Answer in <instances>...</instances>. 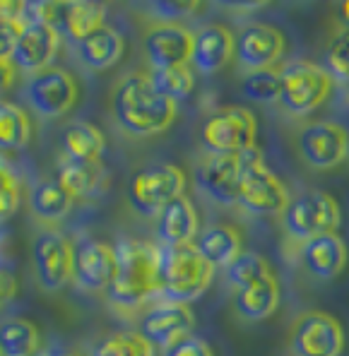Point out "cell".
<instances>
[{
	"mask_svg": "<svg viewBox=\"0 0 349 356\" xmlns=\"http://www.w3.org/2000/svg\"><path fill=\"white\" fill-rule=\"evenodd\" d=\"M113 116L126 133L147 138L164 133L176 118V102L157 92L149 75L130 72L113 92Z\"/></svg>",
	"mask_w": 349,
	"mask_h": 356,
	"instance_id": "obj_1",
	"label": "cell"
},
{
	"mask_svg": "<svg viewBox=\"0 0 349 356\" xmlns=\"http://www.w3.org/2000/svg\"><path fill=\"white\" fill-rule=\"evenodd\" d=\"M116 248V277L108 298L121 308H138L159 294V245L123 238Z\"/></svg>",
	"mask_w": 349,
	"mask_h": 356,
	"instance_id": "obj_2",
	"label": "cell"
},
{
	"mask_svg": "<svg viewBox=\"0 0 349 356\" xmlns=\"http://www.w3.org/2000/svg\"><path fill=\"white\" fill-rule=\"evenodd\" d=\"M215 267L193 243L159 245V296L164 301L190 303L210 289Z\"/></svg>",
	"mask_w": 349,
	"mask_h": 356,
	"instance_id": "obj_3",
	"label": "cell"
},
{
	"mask_svg": "<svg viewBox=\"0 0 349 356\" xmlns=\"http://www.w3.org/2000/svg\"><path fill=\"white\" fill-rule=\"evenodd\" d=\"M335 80L311 60H289L279 67V104L289 116L304 118L330 99Z\"/></svg>",
	"mask_w": 349,
	"mask_h": 356,
	"instance_id": "obj_4",
	"label": "cell"
},
{
	"mask_svg": "<svg viewBox=\"0 0 349 356\" xmlns=\"http://www.w3.org/2000/svg\"><path fill=\"white\" fill-rule=\"evenodd\" d=\"M291 197L277 174L265 164L263 154L251 149L241 154V186H238L236 205L255 217H275L284 214Z\"/></svg>",
	"mask_w": 349,
	"mask_h": 356,
	"instance_id": "obj_5",
	"label": "cell"
},
{
	"mask_svg": "<svg viewBox=\"0 0 349 356\" xmlns=\"http://www.w3.org/2000/svg\"><path fill=\"white\" fill-rule=\"evenodd\" d=\"M342 222V209L337 200L325 191H304L289 202L282 214L284 232L291 241H306L323 236V234H335Z\"/></svg>",
	"mask_w": 349,
	"mask_h": 356,
	"instance_id": "obj_6",
	"label": "cell"
},
{
	"mask_svg": "<svg viewBox=\"0 0 349 356\" xmlns=\"http://www.w3.org/2000/svg\"><path fill=\"white\" fill-rule=\"evenodd\" d=\"M258 120L243 106H222L205 118L200 130L202 147L207 154L241 156L255 149Z\"/></svg>",
	"mask_w": 349,
	"mask_h": 356,
	"instance_id": "obj_7",
	"label": "cell"
},
{
	"mask_svg": "<svg viewBox=\"0 0 349 356\" xmlns=\"http://www.w3.org/2000/svg\"><path fill=\"white\" fill-rule=\"evenodd\" d=\"M186 191V174L174 164H147L138 169L128 183V200L143 217H157L169 202Z\"/></svg>",
	"mask_w": 349,
	"mask_h": 356,
	"instance_id": "obj_8",
	"label": "cell"
},
{
	"mask_svg": "<svg viewBox=\"0 0 349 356\" xmlns=\"http://www.w3.org/2000/svg\"><path fill=\"white\" fill-rule=\"evenodd\" d=\"M347 347L342 323L325 311H306L291 325L294 356H340Z\"/></svg>",
	"mask_w": 349,
	"mask_h": 356,
	"instance_id": "obj_9",
	"label": "cell"
},
{
	"mask_svg": "<svg viewBox=\"0 0 349 356\" xmlns=\"http://www.w3.org/2000/svg\"><path fill=\"white\" fill-rule=\"evenodd\" d=\"M296 149L311 169H335L349 154V133L335 120H311L296 135Z\"/></svg>",
	"mask_w": 349,
	"mask_h": 356,
	"instance_id": "obj_10",
	"label": "cell"
},
{
	"mask_svg": "<svg viewBox=\"0 0 349 356\" xmlns=\"http://www.w3.org/2000/svg\"><path fill=\"white\" fill-rule=\"evenodd\" d=\"M32 260L36 280L46 291L63 289L75 272V248L60 232H44L34 238Z\"/></svg>",
	"mask_w": 349,
	"mask_h": 356,
	"instance_id": "obj_11",
	"label": "cell"
},
{
	"mask_svg": "<svg viewBox=\"0 0 349 356\" xmlns=\"http://www.w3.org/2000/svg\"><path fill=\"white\" fill-rule=\"evenodd\" d=\"M284 34L268 22H248L234 36V56L246 72L273 67L284 56Z\"/></svg>",
	"mask_w": 349,
	"mask_h": 356,
	"instance_id": "obj_12",
	"label": "cell"
},
{
	"mask_svg": "<svg viewBox=\"0 0 349 356\" xmlns=\"http://www.w3.org/2000/svg\"><path fill=\"white\" fill-rule=\"evenodd\" d=\"M27 99L39 116L60 118L75 106L77 82L63 67H46L32 75L27 85Z\"/></svg>",
	"mask_w": 349,
	"mask_h": 356,
	"instance_id": "obj_13",
	"label": "cell"
},
{
	"mask_svg": "<svg viewBox=\"0 0 349 356\" xmlns=\"http://www.w3.org/2000/svg\"><path fill=\"white\" fill-rule=\"evenodd\" d=\"M195 327V316L188 308V303L176 301H159L152 306L143 318H140L138 332L147 339L152 347H159L161 352L176 344L179 339L193 334L190 330Z\"/></svg>",
	"mask_w": 349,
	"mask_h": 356,
	"instance_id": "obj_14",
	"label": "cell"
},
{
	"mask_svg": "<svg viewBox=\"0 0 349 356\" xmlns=\"http://www.w3.org/2000/svg\"><path fill=\"white\" fill-rule=\"evenodd\" d=\"M195 183L202 195H207L217 205H236L238 186H241V156L205 154L195 169Z\"/></svg>",
	"mask_w": 349,
	"mask_h": 356,
	"instance_id": "obj_15",
	"label": "cell"
},
{
	"mask_svg": "<svg viewBox=\"0 0 349 356\" xmlns=\"http://www.w3.org/2000/svg\"><path fill=\"white\" fill-rule=\"evenodd\" d=\"M116 248L104 241H82L75 248V280L77 289L95 294V291H108L113 277H116Z\"/></svg>",
	"mask_w": 349,
	"mask_h": 356,
	"instance_id": "obj_16",
	"label": "cell"
},
{
	"mask_svg": "<svg viewBox=\"0 0 349 356\" xmlns=\"http://www.w3.org/2000/svg\"><path fill=\"white\" fill-rule=\"evenodd\" d=\"M145 56L152 70L188 65L193 56V34L176 22H159L145 34Z\"/></svg>",
	"mask_w": 349,
	"mask_h": 356,
	"instance_id": "obj_17",
	"label": "cell"
},
{
	"mask_svg": "<svg viewBox=\"0 0 349 356\" xmlns=\"http://www.w3.org/2000/svg\"><path fill=\"white\" fill-rule=\"evenodd\" d=\"M299 260L314 280L332 282L347 270L349 248L340 234H323L299 245Z\"/></svg>",
	"mask_w": 349,
	"mask_h": 356,
	"instance_id": "obj_18",
	"label": "cell"
},
{
	"mask_svg": "<svg viewBox=\"0 0 349 356\" xmlns=\"http://www.w3.org/2000/svg\"><path fill=\"white\" fill-rule=\"evenodd\" d=\"M60 44V34L51 24H29L22 34L17 36V44L10 56L15 67L24 72H41L49 67V63L56 58Z\"/></svg>",
	"mask_w": 349,
	"mask_h": 356,
	"instance_id": "obj_19",
	"label": "cell"
},
{
	"mask_svg": "<svg viewBox=\"0 0 349 356\" xmlns=\"http://www.w3.org/2000/svg\"><path fill=\"white\" fill-rule=\"evenodd\" d=\"M234 58V34L224 24H202L193 34L190 63L202 75H215Z\"/></svg>",
	"mask_w": 349,
	"mask_h": 356,
	"instance_id": "obj_20",
	"label": "cell"
},
{
	"mask_svg": "<svg viewBox=\"0 0 349 356\" xmlns=\"http://www.w3.org/2000/svg\"><path fill=\"white\" fill-rule=\"evenodd\" d=\"M104 17H106V10L102 3L72 0V3H54V8H51V27L75 44L95 34L97 29L106 27Z\"/></svg>",
	"mask_w": 349,
	"mask_h": 356,
	"instance_id": "obj_21",
	"label": "cell"
},
{
	"mask_svg": "<svg viewBox=\"0 0 349 356\" xmlns=\"http://www.w3.org/2000/svg\"><path fill=\"white\" fill-rule=\"evenodd\" d=\"M279 282L275 272L258 280L248 282V284L238 286L234 291V311L241 321L246 323H260L268 321L279 306Z\"/></svg>",
	"mask_w": 349,
	"mask_h": 356,
	"instance_id": "obj_22",
	"label": "cell"
},
{
	"mask_svg": "<svg viewBox=\"0 0 349 356\" xmlns=\"http://www.w3.org/2000/svg\"><path fill=\"white\" fill-rule=\"evenodd\" d=\"M56 181L72 197H99L108 188V171L99 161H80L70 156H60L56 166Z\"/></svg>",
	"mask_w": 349,
	"mask_h": 356,
	"instance_id": "obj_23",
	"label": "cell"
},
{
	"mask_svg": "<svg viewBox=\"0 0 349 356\" xmlns=\"http://www.w3.org/2000/svg\"><path fill=\"white\" fill-rule=\"evenodd\" d=\"M200 234V219L190 197L181 195L157 214V236L161 245H188Z\"/></svg>",
	"mask_w": 349,
	"mask_h": 356,
	"instance_id": "obj_24",
	"label": "cell"
},
{
	"mask_svg": "<svg viewBox=\"0 0 349 356\" xmlns=\"http://www.w3.org/2000/svg\"><path fill=\"white\" fill-rule=\"evenodd\" d=\"M193 245L215 270L217 267L227 270L243 253L241 234H238V229L229 227V224H212V227L202 229Z\"/></svg>",
	"mask_w": 349,
	"mask_h": 356,
	"instance_id": "obj_25",
	"label": "cell"
},
{
	"mask_svg": "<svg viewBox=\"0 0 349 356\" xmlns=\"http://www.w3.org/2000/svg\"><path fill=\"white\" fill-rule=\"evenodd\" d=\"M123 51H126V39L113 27H102L87 39L77 41V56L92 70H106L116 65L123 58Z\"/></svg>",
	"mask_w": 349,
	"mask_h": 356,
	"instance_id": "obj_26",
	"label": "cell"
},
{
	"mask_svg": "<svg viewBox=\"0 0 349 356\" xmlns=\"http://www.w3.org/2000/svg\"><path fill=\"white\" fill-rule=\"evenodd\" d=\"M60 147H63V156H70V159L99 161L106 149V138L97 125L87 120H72L63 128Z\"/></svg>",
	"mask_w": 349,
	"mask_h": 356,
	"instance_id": "obj_27",
	"label": "cell"
},
{
	"mask_svg": "<svg viewBox=\"0 0 349 356\" xmlns=\"http://www.w3.org/2000/svg\"><path fill=\"white\" fill-rule=\"evenodd\" d=\"M75 197L60 186L58 181H41L29 191V207L39 219H63L72 207Z\"/></svg>",
	"mask_w": 349,
	"mask_h": 356,
	"instance_id": "obj_28",
	"label": "cell"
},
{
	"mask_svg": "<svg viewBox=\"0 0 349 356\" xmlns=\"http://www.w3.org/2000/svg\"><path fill=\"white\" fill-rule=\"evenodd\" d=\"M0 349H3V356H39V330L24 318L0 323Z\"/></svg>",
	"mask_w": 349,
	"mask_h": 356,
	"instance_id": "obj_29",
	"label": "cell"
},
{
	"mask_svg": "<svg viewBox=\"0 0 349 356\" xmlns=\"http://www.w3.org/2000/svg\"><path fill=\"white\" fill-rule=\"evenodd\" d=\"M32 123L22 106L0 102V152H19L29 145Z\"/></svg>",
	"mask_w": 349,
	"mask_h": 356,
	"instance_id": "obj_30",
	"label": "cell"
},
{
	"mask_svg": "<svg viewBox=\"0 0 349 356\" xmlns=\"http://www.w3.org/2000/svg\"><path fill=\"white\" fill-rule=\"evenodd\" d=\"M92 356H154V347L138 330H118L106 334Z\"/></svg>",
	"mask_w": 349,
	"mask_h": 356,
	"instance_id": "obj_31",
	"label": "cell"
},
{
	"mask_svg": "<svg viewBox=\"0 0 349 356\" xmlns=\"http://www.w3.org/2000/svg\"><path fill=\"white\" fill-rule=\"evenodd\" d=\"M147 75H149V80H152V85L157 87V92L164 94L171 102L188 99L190 92L195 89V75H193L190 65L166 67V70H149Z\"/></svg>",
	"mask_w": 349,
	"mask_h": 356,
	"instance_id": "obj_32",
	"label": "cell"
},
{
	"mask_svg": "<svg viewBox=\"0 0 349 356\" xmlns=\"http://www.w3.org/2000/svg\"><path fill=\"white\" fill-rule=\"evenodd\" d=\"M241 94L255 104L279 102V70H251L241 77Z\"/></svg>",
	"mask_w": 349,
	"mask_h": 356,
	"instance_id": "obj_33",
	"label": "cell"
},
{
	"mask_svg": "<svg viewBox=\"0 0 349 356\" xmlns=\"http://www.w3.org/2000/svg\"><path fill=\"white\" fill-rule=\"evenodd\" d=\"M270 272H275V270L263 255L253 253V250H243V253L227 267V280L234 289H238V286L248 284V282L258 280V277L270 275Z\"/></svg>",
	"mask_w": 349,
	"mask_h": 356,
	"instance_id": "obj_34",
	"label": "cell"
},
{
	"mask_svg": "<svg viewBox=\"0 0 349 356\" xmlns=\"http://www.w3.org/2000/svg\"><path fill=\"white\" fill-rule=\"evenodd\" d=\"M325 70L332 80L349 87V27L342 24L330 39L325 51Z\"/></svg>",
	"mask_w": 349,
	"mask_h": 356,
	"instance_id": "obj_35",
	"label": "cell"
},
{
	"mask_svg": "<svg viewBox=\"0 0 349 356\" xmlns=\"http://www.w3.org/2000/svg\"><path fill=\"white\" fill-rule=\"evenodd\" d=\"M19 197H22V183L15 166L0 152V219H8L17 212Z\"/></svg>",
	"mask_w": 349,
	"mask_h": 356,
	"instance_id": "obj_36",
	"label": "cell"
},
{
	"mask_svg": "<svg viewBox=\"0 0 349 356\" xmlns=\"http://www.w3.org/2000/svg\"><path fill=\"white\" fill-rule=\"evenodd\" d=\"M164 356H215V352H212V347L202 337L188 334V337L171 344L169 349H164Z\"/></svg>",
	"mask_w": 349,
	"mask_h": 356,
	"instance_id": "obj_37",
	"label": "cell"
},
{
	"mask_svg": "<svg viewBox=\"0 0 349 356\" xmlns=\"http://www.w3.org/2000/svg\"><path fill=\"white\" fill-rule=\"evenodd\" d=\"M197 10V3H157L152 13L161 22H179L181 17H188Z\"/></svg>",
	"mask_w": 349,
	"mask_h": 356,
	"instance_id": "obj_38",
	"label": "cell"
},
{
	"mask_svg": "<svg viewBox=\"0 0 349 356\" xmlns=\"http://www.w3.org/2000/svg\"><path fill=\"white\" fill-rule=\"evenodd\" d=\"M17 294V280H15L13 270L0 265V308H5Z\"/></svg>",
	"mask_w": 349,
	"mask_h": 356,
	"instance_id": "obj_39",
	"label": "cell"
},
{
	"mask_svg": "<svg viewBox=\"0 0 349 356\" xmlns=\"http://www.w3.org/2000/svg\"><path fill=\"white\" fill-rule=\"evenodd\" d=\"M19 31L8 24L5 19H0V58H10L15 51V44H17Z\"/></svg>",
	"mask_w": 349,
	"mask_h": 356,
	"instance_id": "obj_40",
	"label": "cell"
},
{
	"mask_svg": "<svg viewBox=\"0 0 349 356\" xmlns=\"http://www.w3.org/2000/svg\"><path fill=\"white\" fill-rule=\"evenodd\" d=\"M13 77H15L13 60H10V58H0V94H3L10 85H13Z\"/></svg>",
	"mask_w": 349,
	"mask_h": 356,
	"instance_id": "obj_41",
	"label": "cell"
},
{
	"mask_svg": "<svg viewBox=\"0 0 349 356\" xmlns=\"http://www.w3.org/2000/svg\"><path fill=\"white\" fill-rule=\"evenodd\" d=\"M39 356H82L72 349H63V347H54V349H46V352H39Z\"/></svg>",
	"mask_w": 349,
	"mask_h": 356,
	"instance_id": "obj_42",
	"label": "cell"
},
{
	"mask_svg": "<svg viewBox=\"0 0 349 356\" xmlns=\"http://www.w3.org/2000/svg\"><path fill=\"white\" fill-rule=\"evenodd\" d=\"M340 15H342V19H345V27H349V0H347V3H342Z\"/></svg>",
	"mask_w": 349,
	"mask_h": 356,
	"instance_id": "obj_43",
	"label": "cell"
},
{
	"mask_svg": "<svg viewBox=\"0 0 349 356\" xmlns=\"http://www.w3.org/2000/svg\"><path fill=\"white\" fill-rule=\"evenodd\" d=\"M0 356H3V349H0Z\"/></svg>",
	"mask_w": 349,
	"mask_h": 356,
	"instance_id": "obj_44",
	"label": "cell"
}]
</instances>
